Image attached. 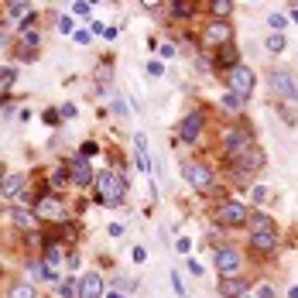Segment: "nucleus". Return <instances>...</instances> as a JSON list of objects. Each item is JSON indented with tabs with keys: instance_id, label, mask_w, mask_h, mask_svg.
Instances as JSON below:
<instances>
[{
	"instance_id": "obj_1",
	"label": "nucleus",
	"mask_w": 298,
	"mask_h": 298,
	"mask_svg": "<svg viewBox=\"0 0 298 298\" xmlns=\"http://www.w3.org/2000/svg\"><path fill=\"white\" fill-rule=\"evenodd\" d=\"M93 182H96V199H99L103 206H120V202H124V196H127V178H124L120 171H99Z\"/></svg>"
},
{
	"instance_id": "obj_2",
	"label": "nucleus",
	"mask_w": 298,
	"mask_h": 298,
	"mask_svg": "<svg viewBox=\"0 0 298 298\" xmlns=\"http://www.w3.org/2000/svg\"><path fill=\"white\" fill-rule=\"evenodd\" d=\"M226 93H233V96H240V99H250V93H254V86H257V75L254 69H247V66H236V69H230L226 75Z\"/></svg>"
},
{
	"instance_id": "obj_3",
	"label": "nucleus",
	"mask_w": 298,
	"mask_h": 298,
	"mask_svg": "<svg viewBox=\"0 0 298 298\" xmlns=\"http://www.w3.org/2000/svg\"><path fill=\"white\" fill-rule=\"evenodd\" d=\"M230 165H233V171H236V175L261 171V168H264V151L257 148V144H250V148H243V151H236V154H230Z\"/></svg>"
},
{
	"instance_id": "obj_4",
	"label": "nucleus",
	"mask_w": 298,
	"mask_h": 298,
	"mask_svg": "<svg viewBox=\"0 0 298 298\" xmlns=\"http://www.w3.org/2000/svg\"><path fill=\"white\" fill-rule=\"evenodd\" d=\"M182 178H185L192 189H199V192H209V189H213V171H209L202 161L185 158V161H182Z\"/></svg>"
},
{
	"instance_id": "obj_5",
	"label": "nucleus",
	"mask_w": 298,
	"mask_h": 298,
	"mask_svg": "<svg viewBox=\"0 0 298 298\" xmlns=\"http://www.w3.org/2000/svg\"><path fill=\"white\" fill-rule=\"evenodd\" d=\"M220 144H223L230 154H236V151H243V148L254 144V134H250V127L233 124V127H223V131H220Z\"/></svg>"
},
{
	"instance_id": "obj_6",
	"label": "nucleus",
	"mask_w": 298,
	"mask_h": 298,
	"mask_svg": "<svg viewBox=\"0 0 298 298\" xmlns=\"http://www.w3.org/2000/svg\"><path fill=\"white\" fill-rule=\"evenodd\" d=\"M247 220H250V209L243 206V202H220L216 206V223L220 226H247Z\"/></svg>"
},
{
	"instance_id": "obj_7",
	"label": "nucleus",
	"mask_w": 298,
	"mask_h": 298,
	"mask_svg": "<svg viewBox=\"0 0 298 298\" xmlns=\"http://www.w3.org/2000/svg\"><path fill=\"white\" fill-rule=\"evenodd\" d=\"M34 216H38V220H48V223H59V220L66 216L62 199H59V196H52V192L38 196V199H34Z\"/></svg>"
},
{
	"instance_id": "obj_8",
	"label": "nucleus",
	"mask_w": 298,
	"mask_h": 298,
	"mask_svg": "<svg viewBox=\"0 0 298 298\" xmlns=\"http://www.w3.org/2000/svg\"><path fill=\"white\" fill-rule=\"evenodd\" d=\"M240 267H243V257L233 247H220L216 250V271H220V278H236Z\"/></svg>"
},
{
	"instance_id": "obj_9",
	"label": "nucleus",
	"mask_w": 298,
	"mask_h": 298,
	"mask_svg": "<svg viewBox=\"0 0 298 298\" xmlns=\"http://www.w3.org/2000/svg\"><path fill=\"white\" fill-rule=\"evenodd\" d=\"M230 45V24L226 21H209L206 24V31H202V48H223Z\"/></svg>"
},
{
	"instance_id": "obj_10",
	"label": "nucleus",
	"mask_w": 298,
	"mask_h": 298,
	"mask_svg": "<svg viewBox=\"0 0 298 298\" xmlns=\"http://www.w3.org/2000/svg\"><path fill=\"white\" fill-rule=\"evenodd\" d=\"M202 124H206V117H202V110H196V113H189L182 124H178V137L185 141V144H196L199 141V134H202Z\"/></svg>"
},
{
	"instance_id": "obj_11",
	"label": "nucleus",
	"mask_w": 298,
	"mask_h": 298,
	"mask_svg": "<svg viewBox=\"0 0 298 298\" xmlns=\"http://www.w3.org/2000/svg\"><path fill=\"white\" fill-rule=\"evenodd\" d=\"M66 171L72 175V185H82V189H86V185L93 182V168H89V158H82V154L66 161Z\"/></svg>"
},
{
	"instance_id": "obj_12",
	"label": "nucleus",
	"mask_w": 298,
	"mask_h": 298,
	"mask_svg": "<svg viewBox=\"0 0 298 298\" xmlns=\"http://www.w3.org/2000/svg\"><path fill=\"white\" fill-rule=\"evenodd\" d=\"M271 89L285 99V103H295L298 99V86H295V79L288 72H271Z\"/></svg>"
},
{
	"instance_id": "obj_13",
	"label": "nucleus",
	"mask_w": 298,
	"mask_h": 298,
	"mask_svg": "<svg viewBox=\"0 0 298 298\" xmlns=\"http://www.w3.org/2000/svg\"><path fill=\"white\" fill-rule=\"evenodd\" d=\"M103 278L96 274V271H86L82 278H79V298H103Z\"/></svg>"
},
{
	"instance_id": "obj_14",
	"label": "nucleus",
	"mask_w": 298,
	"mask_h": 298,
	"mask_svg": "<svg viewBox=\"0 0 298 298\" xmlns=\"http://www.w3.org/2000/svg\"><path fill=\"white\" fill-rule=\"evenodd\" d=\"M28 192V178L24 175H7L3 182H0V196L3 199H21Z\"/></svg>"
},
{
	"instance_id": "obj_15",
	"label": "nucleus",
	"mask_w": 298,
	"mask_h": 298,
	"mask_svg": "<svg viewBox=\"0 0 298 298\" xmlns=\"http://www.w3.org/2000/svg\"><path fill=\"white\" fill-rule=\"evenodd\" d=\"M250 247L261 254H274L278 250V233H250Z\"/></svg>"
},
{
	"instance_id": "obj_16",
	"label": "nucleus",
	"mask_w": 298,
	"mask_h": 298,
	"mask_svg": "<svg viewBox=\"0 0 298 298\" xmlns=\"http://www.w3.org/2000/svg\"><path fill=\"white\" fill-rule=\"evenodd\" d=\"M220 295L223 298L247 295V281H243V278H220Z\"/></svg>"
},
{
	"instance_id": "obj_17",
	"label": "nucleus",
	"mask_w": 298,
	"mask_h": 298,
	"mask_svg": "<svg viewBox=\"0 0 298 298\" xmlns=\"http://www.w3.org/2000/svg\"><path fill=\"white\" fill-rule=\"evenodd\" d=\"M250 233H278V226H274V220L267 216V213H250Z\"/></svg>"
},
{
	"instance_id": "obj_18",
	"label": "nucleus",
	"mask_w": 298,
	"mask_h": 298,
	"mask_svg": "<svg viewBox=\"0 0 298 298\" xmlns=\"http://www.w3.org/2000/svg\"><path fill=\"white\" fill-rule=\"evenodd\" d=\"M62 261H66V254H62V247H55V243H48V247H45V267H48L52 274H59V267H62Z\"/></svg>"
},
{
	"instance_id": "obj_19",
	"label": "nucleus",
	"mask_w": 298,
	"mask_h": 298,
	"mask_svg": "<svg viewBox=\"0 0 298 298\" xmlns=\"http://www.w3.org/2000/svg\"><path fill=\"white\" fill-rule=\"evenodd\" d=\"M216 66H223V69H236V66H240V55H236V48H233V45L216 48Z\"/></svg>"
},
{
	"instance_id": "obj_20",
	"label": "nucleus",
	"mask_w": 298,
	"mask_h": 298,
	"mask_svg": "<svg viewBox=\"0 0 298 298\" xmlns=\"http://www.w3.org/2000/svg\"><path fill=\"white\" fill-rule=\"evenodd\" d=\"M28 274L38 278V281H59V274H52V271L45 267V261H31V264H28Z\"/></svg>"
},
{
	"instance_id": "obj_21",
	"label": "nucleus",
	"mask_w": 298,
	"mask_h": 298,
	"mask_svg": "<svg viewBox=\"0 0 298 298\" xmlns=\"http://www.w3.org/2000/svg\"><path fill=\"white\" fill-rule=\"evenodd\" d=\"M220 110H226V113H240V110H243V99L233 96V93H223V96H220Z\"/></svg>"
},
{
	"instance_id": "obj_22",
	"label": "nucleus",
	"mask_w": 298,
	"mask_h": 298,
	"mask_svg": "<svg viewBox=\"0 0 298 298\" xmlns=\"http://www.w3.org/2000/svg\"><path fill=\"white\" fill-rule=\"evenodd\" d=\"M168 10H171L175 17H192V14H196V3H192V0H175Z\"/></svg>"
},
{
	"instance_id": "obj_23",
	"label": "nucleus",
	"mask_w": 298,
	"mask_h": 298,
	"mask_svg": "<svg viewBox=\"0 0 298 298\" xmlns=\"http://www.w3.org/2000/svg\"><path fill=\"white\" fill-rule=\"evenodd\" d=\"M3 10H7V17H10V21H21V17H31V7H28V3H7Z\"/></svg>"
},
{
	"instance_id": "obj_24",
	"label": "nucleus",
	"mask_w": 298,
	"mask_h": 298,
	"mask_svg": "<svg viewBox=\"0 0 298 298\" xmlns=\"http://www.w3.org/2000/svg\"><path fill=\"white\" fill-rule=\"evenodd\" d=\"M7 298H38V292H34V285H14Z\"/></svg>"
},
{
	"instance_id": "obj_25",
	"label": "nucleus",
	"mask_w": 298,
	"mask_h": 298,
	"mask_svg": "<svg viewBox=\"0 0 298 298\" xmlns=\"http://www.w3.org/2000/svg\"><path fill=\"white\" fill-rule=\"evenodd\" d=\"M14 79H17V69H0V96L14 86Z\"/></svg>"
},
{
	"instance_id": "obj_26",
	"label": "nucleus",
	"mask_w": 298,
	"mask_h": 298,
	"mask_svg": "<svg viewBox=\"0 0 298 298\" xmlns=\"http://www.w3.org/2000/svg\"><path fill=\"white\" fill-rule=\"evenodd\" d=\"M267 24L274 28V34H281V31L288 28V17H285V14H271V17H267Z\"/></svg>"
},
{
	"instance_id": "obj_27",
	"label": "nucleus",
	"mask_w": 298,
	"mask_h": 298,
	"mask_svg": "<svg viewBox=\"0 0 298 298\" xmlns=\"http://www.w3.org/2000/svg\"><path fill=\"white\" fill-rule=\"evenodd\" d=\"M209 7H213V14H216V17H226V14L233 10V3H230V0H213Z\"/></svg>"
},
{
	"instance_id": "obj_28",
	"label": "nucleus",
	"mask_w": 298,
	"mask_h": 298,
	"mask_svg": "<svg viewBox=\"0 0 298 298\" xmlns=\"http://www.w3.org/2000/svg\"><path fill=\"white\" fill-rule=\"evenodd\" d=\"M59 292H62V298H79L75 295V292H79V281H62Z\"/></svg>"
},
{
	"instance_id": "obj_29",
	"label": "nucleus",
	"mask_w": 298,
	"mask_h": 298,
	"mask_svg": "<svg viewBox=\"0 0 298 298\" xmlns=\"http://www.w3.org/2000/svg\"><path fill=\"white\" fill-rule=\"evenodd\" d=\"M267 52H285V34H271L267 38Z\"/></svg>"
},
{
	"instance_id": "obj_30",
	"label": "nucleus",
	"mask_w": 298,
	"mask_h": 298,
	"mask_svg": "<svg viewBox=\"0 0 298 298\" xmlns=\"http://www.w3.org/2000/svg\"><path fill=\"white\" fill-rule=\"evenodd\" d=\"M66 178H69V171H66V165H59V168L52 171V185L59 189V185H66Z\"/></svg>"
},
{
	"instance_id": "obj_31",
	"label": "nucleus",
	"mask_w": 298,
	"mask_h": 298,
	"mask_svg": "<svg viewBox=\"0 0 298 298\" xmlns=\"http://www.w3.org/2000/svg\"><path fill=\"white\" fill-rule=\"evenodd\" d=\"M250 298H274V288H271V285H257V292Z\"/></svg>"
},
{
	"instance_id": "obj_32",
	"label": "nucleus",
	"mask_w": 298,
	"mask_h": 298,
	"mask_svg": "<svg viewBox=\"0 0 298 298\" xmlns=\"http://www.w3.org/2000/svg\"><path fill=\"white\" fill-rule=\"evenodd\" d=\"M14 223H17V226H31V223H34V216H28V213L17 209V213H14Z\"/></svg>"
},
{
	"instance_id": "obj_33",
	"label": "nucleus",
	"mask_w": 298,
	"mask_h": 298,
	"mask_svg": "<svg viewBox=\"0 0 298 298\" xmlns=\"http://www.w3.org/2000/svg\"><path fill=\"white\" fill-rule=\"evenodd\" d=\"M185 267H189V274H192V278H199V274H202V264H199L196 257H189V264H185Z\"/></svg>"
},
{
	"instance_id": "obj_34",
	"label": "nucleus",
	"mask_w": 298,
	"mask_h": 298,
	"mask_svg": "<svg viewBox=\"0 0 298 298\" xmlns=\"http://www.w3.org/2000/svg\"><path fill=\"white\" fill-rule=\"evenodd\" d=\"M196 66H199V72H213V62H209V59H206V55H199V59H196Z\"/></svg>"
},
{
	"instance_id": "obj_35",
	"label": "nucleus",
	"mask_w": 298,
	"mask_h": 298,
	"mask_svg": "<svg viewBox=\"0 0 298 298\" xmlns=\"http://www.w3.org/2000/svg\"><path fill=\"white\" fill-rule=\"evenodd\" d=\"M59 31H62V34H69V31H72V17H69V14H66V17H59Z\"/></svg>"
},
{
	"instance_id": "obj_36",
	"label": "nucleus",
	"mask_w": 298,
	"mask_h": 298,
	"mask_svg": "<svg viewBox=\"0 0 298 298\" xmlns=\"http://www.w3.org/2000/svg\"><path fill=\"white\" fill-rule=\"evenodd\" d=\"M175 250H178V254H189V250H192V240H185V236L175 240Z\"/></svg>"
},
{
	"instance_id": "obj_37",
	"label": "nucleus",
	"mask_w": 298,
	"mask_h": 298,
	"mask_svg": "<svg viewBox=\"0 0 298 298\" xmlns=\"http://www.w3.org/2000/svg\"><path fill=\"white\" fill-rule=\"evenodd\" d=\"M75 41H79V45H89L93 34H89V31H75Z\"/></svg>"
},
{
	"instance_id": "obj_38",
	"label": "nucleus",
	"mask_w": 298,
	"mask_h": 298,
	"mask_svg": "<svg viewBox=\"0 0 298 298\" xmlns=\"http://www.w3.org/2000/svg\"><path fill=\"white\" fill-rule=\"evenodd\" d=\"M158 52H161V59H175V45H161Z\"/></svg>"
},
{
	"instance_id": "obj_39",
	"label": "nucleus",
	"mask_w": 298,
	"mask_h": 298,
	"mask_svg": "<svg viewBox=\"0 0 298 298\" xmlns=\"http://www.w3.org/2000/svg\"><path fill=\"white\" fill-rule=\"evenodd\" d=\"M254 199L264 202V199H267V189H264V185H254Z\"/></svg>"
},
{
	"instance_id": "obj_40",
	"label": "nucleus",
	"mask_w": 298,
	"mask_h": 298,
	"mask_svg": "<svg viewBox=\"0 0 298 298\" xmlns=\"http://www.w3.org/2000/svg\"><path fill=\"white\" fill-rule=\"evenodd\" d=\"M148 72L151 75H161V72H165V66H161V62H148Z\"/></svg>"
},
{
	"instance_id": "obj_41",
	"label": "nucleus",
	"mask_w": 298,
	"mask_h": 298,
	"mask_svg": "<svg viewBox=\"0 0 298 298\" xmlns=\"http://www.w3.org/2000/svg\"><path fill=\"white\" fill-rule=\"evenodd\" d=\"M134 261H137V264H144V261H148V254H144V247H134Z\"/></svg>"
},
{
	"instance_id": "obj_42",
	"label": "nucleus",
	"mask_w": 298,
	"mask_h": 298,
	"mask_svg": "<svg viewBox=\"0 0 298 298\" xmlns=\"http://www.w3.org/2000/svg\"><path fill=\"white\" fill-rule=\"evenodd\" d=\"M171 285H175V292H178V295H185V288H182V278H178V274H171Z\"/></svg>"
},
{
	"instance_id": "obj_43",
	"label": "nucleus",
	"mask_w": 298,
	"mask_h": 298,
	"mask_svg": "<svg viewBox=\"0 0 298 298\" xmlns=\"http://www.w3.org/2000/svg\"><path fill=\"white\" fill-rule=\"evenodd\" d=\"M72 10H75V14H89V3H82V0H79V3H72Z\"/></svg>"
},
{
	"instance_id": "obj_44",
	"label": "nucleus",
	"mask_w": 298,
	"mask_h": 298,
	"mask_svg": "<svg viewBox=\"0 0 298 298\" xmlns=\"http://www.w3.org/2000/svg\"><path fill=\"white\" fill-rule=\"evenodd\" d=\"M86 154H96V144H93V141H86V144H82V158H86Z\"/></svg>"
},
{
	"instance_id": "obj_45",
	"label": "nucleus",
	"mask_w": 298,
	"mask_h": 298,
	"mask_svg": "<svg viewBox=\"0 0 298 298\" xmlns=\"http://www.w3.org/2000/svg\"><path fill=\"white\" fill-rule=\"evenodd\" d=\"M3 48H7V34L0 31V52H3Z\"/></svg>"
},
{
	"instance_id": "obj_46",
	"label": "nucleus",
	"mask_w": 298,
	"mask_h": 298,
	"mask_svg": "<svg viewBox=\"0 0 298 298\" xmlns=\"http://www.w3.org/2000/svg\"><path fill=\"white\" fill-rule=\"evenodd\" d=\"M292 21H298V7H292Z\"/></svg>"
},
{
	"instance_id": "obj_47",
	"label": "nucleus",
	"mask_w": 298,
	"mask_h": 298,
	"mask_svg": "<svg viewBox=\"0 0 298 298\" xmlns=\"http://www.w3.org/2000/svg\"><path fill=\"white\" fill-rule=\"evenodd\" d=\"M106 298H124V295H120V292H110V295H106Z\"/></svg>"
},
{
	"instance_id": "obj_48",
	"label": "nucleus",
	"mask_w": 298,
	"mask_h": 298,
	"mask_svg": "<svg viewBox=\"0 0 298 298\" xmlns=\"http://www.w3.org/2000/svg\"><path fill=\"white\" fill-rule=\"evenodd\" d=\"M292 298H298V288H292Z\"/></svg>"
},
{
	"instance_id": "obj_49",
	"label": "nucleus",
	"mask_w": 298,
	"mask_h": 298,
	"mask_svg": "<svg viewBox=\"0 0 298 298\" xmlns=\"http://www.w3.org/2000/svg\"><path fill=\"white\" fill-rule=\"evenodd\" d=\"M0 182H3V165H0Z\"/></svg>"
}]
</instances>
